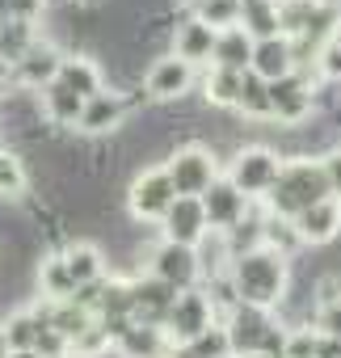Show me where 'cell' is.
<instances>
[{
    "mask_svg": "<svg viewBox=\"0 0 341 358\" xmlns=\"http://www.w3.org/2000/svg\"><path fill=\"white\" fill-rule=\"evenodd\" d=\"M324 199H333L324 164L312 160V156H299V160H286V164H282L278 182H274V190L261 199V207H266L270 215L299 220L307 207H316V203H324Z\"/></svg>",
    "mask_w": 341,
    "mask_h": 358,
    "instance_id": "6da1fadb",
    "label": "cell"
},
{
    "mask_svg": "<svg viewBox=\"0 0 341 358\" xmlns=\"http://www.w3.org/2000/svg\"><path fill=\"white\" fill-rule=\"evenodd\" d=\"M228 274L240 291V303H253V308H266V312H274L291 291V262L274 249H257V253L236 257Z\"/></svg>",
    "mask_w": 341,
    "mask_h": 358,
    "instance_id": "7a4b0ae2",
    "label": "cell"
},
{
    "mask_svg": "<svg viewBox=\"0 0 341 358\" xmlns=\"http://www.w3.org/2000/svg\"><path fill=\"white\" fill-rule=\"evenodd\" d=\"M282 164H286V160H282L274 148H266V143H245L240 152L228 156V173H224V177H228L240 194H249V199L261 203V199L274 190Z\"/></svg>",
    "mask_w": 341,
    "mask_h": 358,
    "instance_id": "3957f363",
    "label": "cell"
},
{
    "mask_svg": "<svg viewBox=\"0 0 341 358\" xmlns=\"http://www.w3.org/2000/svg\"><path fill=\"white\" fill-rule=\"evenodd\" d=\"M177 199L182 194L173 186V177L164 173V164H156V169H143L139 177H131V186H126V215L139 220V224H156L160 228Z\"/></svg>",
    "mask_w": 341,
    "mask_h": 358,
    "instance_id": "277c9868",
    "label": "cell"
},
{
    "mask_svg": "<svg viewBox=\"0 0 341 358\" xmlns=\"http://www.w3.org/2000/svg\"><path fill=\"white\" fill-rule=\"evenodd\" d=\"M164 173L173 177L182 199H203L219 182V156L203 143H177L173 156L164 160Z\"/></svg>",
    "mask_w": 341,
    "mask_h": 358,
    "instance_id": "5b68a950",
    "label": "cell"
},
{
    "mask_svg": "<svg viewBox=\"0 0 341 358\" xmlns=\"http://www.w3.org/2000/svg\"><path fill=\"white\" fill-rule=\"evenodd\" d=\"M143 89L156 106H177V101H190V93H203V76H198L194 64H186L168 51V55H156L147 64Z\"/></svg>",
    "mask_w": 341,
    "mask_h": 358,
    "instance_id": "8992f818",
    "label": "cell"
},
{
    "mask_svg": "<svg viewBox=\"0 0 341 358\" xmlns=\"http://www.w3.org/2000/svg\"><path fill=\"white\" fill-rule=\"evenodd\" d=\"M215 324H224V320L215 316V308L203 295V287H194V291H182L177 295L173 312H168V320H164V333H168V341H173V345H190V341H198Z\"/></svg>",
    "mask_w": 341,
    "mask_h": 358,
    "instance_id": "52a82bcc",
    "label": "cell"
},
{
    "mask_svg": "<svg viewBox=\"0 0 341 358\" xmlns=\"http://www.w3.org/2000/svg\"><path fill=\"white\" fill-rule=\"evenodd\" d=\"M147 274L168 282V287H177V291H194L203 282L198 253L186 245H173V241H156V249L147 253Z\"/></svg>",
    "mask_w": 341,
    "mask_h": 358,
    "instance_id": "ba28073f",
    "label": "cell"
},
{
    "mask_svg": "<svg viewBox=\"0 0 341 358\" xmlns=\"http://www.w3.org/2000/svg\"><path fill=\"white\" fill-rule=\"evenodd\" d=\"M131 114H135V101L126 93H118V89H106L93 101H85V118H80L76 131L85 139H110L131 122Z\"/></svg>",
    "mask_w": 341,
    "mask_h": 358,
    "instance_id": "9c48e42d",
    "label": "cell"
},
{
    "mask_svg": "<svg viewBox=\"0 0 341 358\" xmlns=\"http://www.w3.org/2000/svg\"><path fill=\"white\" fill-rule=\"evenodd\" d=\"M64 59H68V55H64L51 38H38V43L22 55V64L13 68V85H17V89H26V93H43L47 85H55V80H59Z\"/></svg>",
    "mask_w": 341,
    "mask_h": 358,
    "instance_id": "30bf717a",
    "label": "cell"
},
{
    "mask_svg": "<svg viewBox=\"0 0 341 358\" xmlns=\"http://www.w3.org/2000/svg\"><path fill=\"white\" fill-rule=\"evenodd\" d=\"M203 207H207V220H211V232H232L249 220V211L257 207L249 194H240L228 177H219V182L203 194Z\"/></svg>",
    "mask_w": 341,
    "mask_h": 358,
    "instance_id": "8fae6325",
    "label": "cell"
},
{
    "mask_svg": "<svg viewBox=\"0 0 341 358\" xmlns=\"http://www.w3.org/2000/svg\"><path fill=\"white\" fill-rule=\"evenodd\" d=\"M207 232H211V220H207L203 199H177L173 211L160 224V241H173V245H186V249H198Z\"/></svg>",
    "mask_w": 341,
    "mask_h": 358,
    "instance_id": "7c38bea8",
    "label": "cell"
},
{
    "mask_svg": "<svg viewBox=\"0 0 341 358\" xmlns=\"http://www.w3.org/2000/svg\"><path fill=\"white\" fill-rule=\"evenodd\" d=\"M224 329H228L232 354H236V358H253V354L261 350L266 333L274 329V312H266V308H253V303H240V308H236V312L224 320Z\"/></svg>",
    "mask_w": 341,
    "mask_h": 358,
    "instance_id": "4fadbf2b",
    "label": "cell"
},
{
    "mask_svg": "<svg viewBox=\"0 0 341 358\" xmlns=\"http://www.w3.org/2000/svg\"><path fill=\"white\" fill-rule=\"evenodd\" d=\"M131 287H135V320L152 324V329H164V320H168V312H173V303H177L182 291L160 282V278H152L147 270L139 278H131Z\"/></svg>",
    "mask_w": 341,
    "mask_h": 358,
    "instance_id": "5bb4252c",
    "label": "cell"
},
{
    "mask_svg": "<svg viewBox=\"0 0 341 358\" xmlns=\"http://www.w3.org/2000/svg\"><path fill=\"white\" fill-rule=\"evenodd\" d=\"M215 47H219V30L207 26V22H198L194 13L173 30V55L186 59V64H194V68H207V72H211Z\"/></svg>",
    "mask_w": 341,
    "mask_h": 358,
    "instance_id": "9a60e30c",
    "label": "cell"
},
{
    "mask_svg": "<svg viewBox=\"0 0 341 358\" xmlns=\"http://www.w3.org/2000/svg\"><path fill=\"white\" fill-rule=\"evenodd\" d=\"M295 228H299L303 245H312V249L333 245V241L341 236V203H337V199H324V203L307 207V211L295 220Z\"/></svg>",
    "mask_w": 341,
    "mask_h": 358,
    "instance_id": "2e32d148",
    "label": "cell"
},
{
    "mask_svg": "<svg viewBox=\"0 0 341 358\" xmlns=\"http://www.w3.org/2000/svg\"><path fill=\"white\" fill-rule=\"evenodd\" d=\"M249 72H257L266 85L295 76L299 68H295V51H291V38L282 34V38H266V43H257V51H253V68H249Z\"/></svg>",
    "mask_w": 341,
    "mask_h": 358,
    "instance_id": "e0dca14e",
    "label": "cell"
},
{
    "mask_svg": "<svg viewBox=\"0 0 341 358\" xmlns=\"http://www.w3.org/2000/svg\"><path fill=\"white\" fill-rule=\"evenodd\" d=\"M38 101H43V118L51 122V127H64V131H76L80 127V118H85V97H76L68 85H47L43 93H38Z\"/></svg>",
    "mask_w": 341,
    "mask_h": 358,
    "instance_id": "ac0fdd59",
    "label": "cell"
},
{
    "mask_svg": "<svg viewBox=\"0 0 341 358\" xmlns=\"http://www.w3.org/2000/svg\"><path fill=\"white\" fill-rule=\"evenodd\" d=\"M59 85H68L76 97H85V101H93L97 93H106L110 85H106V72H101V64L97 59H89V55H68L64 59V68H59Z\"/></svg>",
    "mask_w": 341,
    "mask_h": 358,
    "instance_id": "d6986e66",
    "label": "cell"
},
{
    "mask_svg": "<svg viewBox=\"0 0 341 358\" xmlns=\"http://www.w3.org/2000/svg\"><path fill=\"white\" fill-rule=\"evenodd\" d=\"M64 262H68V270H72V278H76V287H89V282H101V278H110L106 274V249L97 245V241H72L68 249H64Z\"/></svg>",
    "mask_w": 341,
    "mask_h": 358,
    "instance_id": "ffe728a7",
    "label": "cell"
},
{
    "mask_svg": "<svg viewBox=\"0 0 341 358\" xmlns=\"http://www.w3.org/2000/svg\"><path fill=\"white\" fill-rule=\"evenodd\" d=\"M253 51H257V38L245 30V26H232V30H219V47H215V64L211 68H228V72H249L253 68Z\"/></svg>",
    "mask_w": 341,
    "mask_h": 358,
    "instance_id": "44dd1931",
    "label": "cell"
},
{
    "mask_svg": "<svg viewBox=\"0 0 341 358\" xmlns=\"http://www.w3.org/2000/svg\"><path fill=\"white\" fill-rule=\"evenodd\" d=\"M34 282H38L43 299H55V303L76 299V291H80L76 278H72V270H68V262H64V253H47L43 266L34 270Z\"/></svg>",
    "mask_w": 341,
    "mask_h": 358,
    "instance_id": "7402d4cb",
    "label": "cell"
},
{
    "mask_svg": "<svg viewBox=\"0 0 341 358\" xmlns=\"http://www.w3.org/2000/svg\"><path fill=\"white\" fill-rule=\"evenodd\" d=\"M240 89H245V72L211 68L203 76V106H211V110H236L240 106Z\"/></svg>",
    "mask_w": 341,
    "mask_h": 358,
    "instance_id": "603a6c76",
    "label": "cell"
},
{
    "mask_svg": "<svg viewBox=\"0 0 341 358\" xmlns=\"http://www.w3.org/2000/svg\"><path fill=\"white\" fill-rule=\"evenodd\" d=\"M240 26L266 43V38H282V17H278V0H240Z\"/></svg>",
    "mask_w": 341,
    "mask_h": 358,
    "instance_id": "cb8c5ba5",
    "label": "cell"
},
{
    "mask_svg": "<svg viewBox=\"0 0 341 358\" xmlns=\"http://www.w3.org/2000/svg\"><path fill=\"white\" fill-rule=\"evenodd\" d=\"M236 114L245 122H274V101H270V85L257 72H245V89H240V106Z\"/></svg>",
    "mask_w": 341,
    "mask_h": 358,
    "instance_id": "d4e9b609",
    "label": "cell"
},
{
    "mask_svg": "<svg viewBox=\"0 0 341 358\" xmlns=\"http://www.w3.org/2000/svg\"><path fill=\"white\" fill-rule=\"evenodd\" d=\"M43 34H38V26L34 22H22V17H9L5 26H0V55H5L13 68L22 64V55L38 43Z\"/></svg>",
    "mask_w": 341,
    "mask_h": 358,
    "instance_id": "484cf974",
    "label": "cell"
},
{
    "mask_svg": "<svg viewBox=\"0 0 341 358\" xmlns=\"http://www.w3.org/2000/svg\"><path fill=\"white\" fill-rule=\"evenodd\" d=\"M266 249H274V253H282L286 262H295L299 249H307V245H303L295 220H282V215H270V211H266Z\"/></svg>",
    "mask_w": 341,
    "mask_h": 358,
    "instance_id": "4316f807",
    "label": "cell"
},
{
    "mask_svg": "<svg viewBox=\"0 0 341 358\" xmlns=\"http://www.w3.org/2000/svg\"><path fill=\"white\" fill-rule=\"evenodd\" d=\"M194 253H198V270H203V278H215V274H228V270H232V245H228V232H207L203 245H198Z\"/></svg>",
    "mask_w": 341,
    "mask_h": 358,
    "instance_id": "83f0119b",
    "label": "cell"
},
{
    "mask_svg": "<svg viewBox=\"0 0 341 358\" xmlns=\"http://www.w3.org/2000/svg\"><path fill=\"white\" fill-rule=\"evenodd\" d=\"M190 13L215 30H232L240 26V0H190Z\"/></svg>",
    "mask_w": 341,
    "mask_h": 358,
    "instance_id": "f1b7e54d",
    "label": "cell"
},
{
    "mask_svg": "<svg viewBox=\"0 0 341 358\" xmlns=\"http://www.w3.org/2000/svg\"><path fill=\"white\" fill-rule=\"evenodd\" d=\"M5 329H9V341H13V350H38V337H43V320L34 316V308L9 312V316H5Z\"/></svg>",
    "mask_w": 341,
    "mask_h": 358,
    "instance_id": "f546056e",
    "label": "cell"
},
{
    "mask_svg": "<svg viewBox=\"0 0 341 358\" xmlns=\"http://www.w3.org/2000/svg\"><path fill=\"white\" fill-rule=\"evenodd\" d=\"M316 72H320L324 85H341V34L328 38V43L320 47V55H316Z\"/></svg>",
    "mask_w": 341,
    "mask_h": 358,
    "instance_id": "4dcf8cb0",
    "label": "cell"
},
{
    "mask_svg": "<svg viewBox=\"0 0 341 358\" xmlns=\"http://www.w3.org/2000/svg\"><path fill=\"white\" fill-rule=\"evenodd\" d=\"M286 358H320V333L316 329H291Z\"/></svg>",
    "mask_w": 341,
    "mask_h": 358,
    "instance_id": "1f68e13d",
    "label": "cell"
},
{
    "mask_svg": "<svg viewBox=\"0 0 341 358\" xmlns=\"http://www.w3.org/2000/svg\"><path fill=\"white\" fill-rule=\"evenodd\" d=\"M316 333L328 341H341V303H324L316 312Z\"/></svg>",
    "mask_w": 341,
    "mask_h": 358,
    "instance_id": "d6a6232c",
    "label": "cell"
},
{
    "mask_svg": "<svg viewBox=\"0 0 341 358\" xmlns=\"http://www.w3.org/2000/svg\"><path fill=\"white\" fill-rule=\"evenodd\" d=\"M320 164H324V173H328V190H333V199L341 203V148H333Z\"/></svg>",
    "mask_w": 341,
    "mask_h": 358,
    "instance_id": "836d02e7",
    "label": "cell"
},
{
    "mask_svg": "<svg viewBox=\"0 0 341 358\" xmlns=\"http://www.w3.org/2000/svg\"><path fill=\"white\" fill-rule=\"evenodd\" d=\"M0 358H13V341H9V329L0 320Z\"/></svg>",
    "mask_w": 341,
    "mask_h": 358,
    "instance_id": "e575fe53",
    "label": "cell"
},
{
    "mask_svg": "<svg viewBox=\"0 0 341 358\" xmlns=\"http://www.w3.org/2000/svg\"><path fill=\"white\" fill-rule=\"evenodd\" d=\"M5 80H13V64L0 55V89H5Z\"/></svg>",
    "mask_w": 341,
    "mask_h": 358,
    "instance_id": "d590c367",
    "label": "cell"
},
{
    "mask_svg": "<svg viewBox=\"0 0 341 358\" xmlns=\"http://www.w3.org/2000/svg\"><path fill=\"white\" fill-rule=\"evenodd\" d=\"M13 358H43L38 350H13Z\"/></svg>",
    "mask_w": 341,
    "mask_h": 358,
    "instance_id": "8d00e7d4",
    "label": "cell"
},
{
    "mask_svg": "<svg viewBox=\"0 0 341 358\" xmlns=\"http://www.w3.org/2000/svg\"><path fill=\"white\" fill-rule=\"evenodd\" d=\"M55 358H72V354H55Z\"/></svg>",
    "mask_w": 341,
    "mask_h": 358,
    "instance_id": "74e56055",
    "label": "cell"
}]
</instances>
